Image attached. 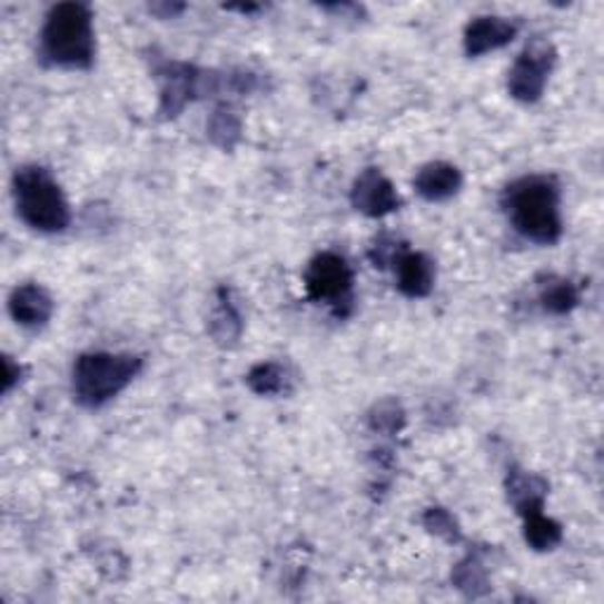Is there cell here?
<instances>
[{"label":"cell","mask_w":604,"mask_h":604,"mask_svg":"<svg viewBox=\"0 0 604 604\" xmlns=\"http://www.w3.org/2000/svg\"><path fill=\"white\" fill-rule=\"evenodd\" d=\"M17 216L31 229L55 234L69 227L71 212L62 187L41 166H24L14 172L12 180Z\"/></svg>","instance_id":"cell-3"},{"label":"cell","mask_w":604,"mask_h":604,"mask_svg":"<svg viewBox=\"0 0 604 604\" xmlns=\"http://www.w3.org/2000/svg\"><path fill=\"white\" fill-rule=\"evenodd\" d=\"M142 359L132 355L88 353L73 364V395L88 408L105 406L140 374Z\"/></svg>","instance_id":"cell-4"},{"label":"cell","mask_w":604,"mask_h":604,"mask_svg":"<svg viewBox=\"0 0 604 604\" xmlns=\"http://www.w3.org/2000/svg\"><path fill=\"white\" fill-rule=\"evenodd\" d=\"M353 204L368 218H383L387 212L397 210L402 206V199L393 182H389L380 170L366 168L353 187Z\"/></svg>","instance_id":"cell-7"},{"label":"cell","mask_w":604,"mask_h":604,"mask_svg":"<svg viewBox=\"0 0 604 604\" xmlns=\"http://www.w3.org/2000/svg\"><path fill=\"white\" fill-rule=\"evenodd\" d=\"M555 65V50L551 43L534 41L524 48L508 73V90L519 102H536L548 83Z\"/></svg>","instance_id":"cell-6"},{"label":"cell","mask_w":604,"mask_h":604,"mask_svg":"<svg viewBox=\"0 0 604 604\" xmlns=\"http://www.w3.org/2000/svg\"><path fill=\"white\" fill-rule=\"evenodd\" d=\"M239 132V121L237 119H234V116L229 113V111H225V109H220V111H216V119H212L210 121V135H212V138H222L220 140V145H229V135H237Z\"/></svg>","instance_id":"cell-17"},{"label":"cell","mask_w":604,"mask_h":604,"mask_svg":"<svg viewBox=\"0 0 604 604\" xmlns=\"http://www.w3.org/2000/svg\"><path fill=\"white\" fill-rule=\"evenodd\" d=\"M543 511V508H541ZM541 511H529L524 513V536H527V543L536 551H551L562 541V529L560 524L545 517Z\"/></svg>","instance_id":"cell-13"},{"label":"cell","mask_w":604,"mask_h":604,"mask_svg":"<svg viewBox=\"0 0 604 604\" xmlns=\"http://www.w3.org/2000/svg\"><path fill=\"white\" fill-rule=\"evenodd\" d=\"M10 315L19 326H43L52 317V298L43 286L22 284L10 296Z\"/></svg>","instance_id":"cell-10"},{"label":"cell","mask_w":604,"mask_h":604,"mask_svg":"<svg viewBox=\"0 0 604 604\" xmlns=\"http://www.w3.org/2000/svg\"><path fill=\"white\" fill-rule=\"evenodd\" d=\"M161 81H164V111L168 116L178 113L191 100V95H197L201 90L199 71L178 62H166L161 71Z\"/></svg>","instance_id":"cell-11"},{"label":"cell","mask_w":604,"mask_h":604,"mask_svg":"<svg viewBox=\"0 0 604 604\" xmlns=\"http://www.w3.org/2000/svg\"><path fill=\"white\" fill-rule=\"evenodd\" d=\"M461 185H463L461 170L452 164H442V161L423 166L414 180L416 191L427 201L452 199L454 194H458Z\"/></svg>","instance_id":"cell-12"},{"label":"cell","mask_w":604,"mask_h":604,"mask_svg":"<svg viewBox=\"0 0 604 604\" xmlns=\"http://www.w3.org/2000/svg\"><path fill=\"white\" fill-rule=\"evenodd\" d=\"M305 286L311 300L340 305L353 294V269L338 253H319L305 271Z\"/></svg>","instance_id":"cell-5"},{"label":"cell","mask_w":604,"mask_h":604,"mask_svg":"<svg viewBox=\"0 0 604 604\" xmlns=\"http://www.w3.org/2000/svg\"><path fill=\"white\" fill-rule=\"evenodd\" d=\"M210 334L218 343H231V340H237L241 334V315H239V309L234 307V303L229 300L225 290L220 294L218 307L210 317Z\"/></svg>","instance_id":"cell-14"},{"label":"cell","mask_w":604,"mask_h":604,"mask_svg":"<svg viewBox=\"0 0 604 604\" xmlns=\"http://www.w3.org/2000/svg\"><path fill=\"white\" fill-rule=\"evenodd\" d=\"M248 385L253 393H258V395H279L286 387V372L275 362L258 364L248 374Z\"/></svg>","instance_id":"cell-16"},{"label":"cell","mask_w":604,"mask_h":604,"mask_svg":"<svg viewBox=\"0 0 604 604\" xmlns=\"http://www.w3.org/2000/svg\"><path fill=\"white\" fill-rule=\"evenodd\" d=\"M425 524L430 527L435 534H446L449 538L456 536V524L454 519L446 515L444 511H430L425 515Z\"/></svg>","instance_id":"cell-18"},{"label":"cell","mask_w":604,"mask_h":604,"mask_svg":"<svg viewBox=\"0 0 604 604\" xmlns=\"http://www.w3.org/2000/svg\"><path fill=\"white\" fill-rule=\"evenodd\" d=\"M503 206L508 210L513 227L524 239L543 246L560 241V189L553 178L527 175V178L515 180L503 194Z\"/></svg>","instance_id":"cell-1"},{"label":"cell","mask_w":604,"mask_h":604,"mask_svg":"<svg viewBox=\"0 0 604 604\" xmlns=\"http://www.w3.org/2000/svg\"><path fill=\"white\" fill-rule=\"evenodd\" d=\"M395 263L397 286L408 298H425L435 286V263L423 253L402 250Z\"/></svg>","instance_id":"cell-9"},{"label":"cell","mask_w":604,"mask_h":604,"mask_svg":"<svg viewBox=\"0 0 604 604\" xmlns=\"http://www.w3.org/2000/svg\"><path fill=\"white\" fill-rule=\"evenodd\" d=\"M517 33V24L505 17H477L465 29V52L479 57L484 52L508 46Z\"/></svg>","instance_id":"cell-8"},{"label":"cell","mask_w":604,"mask_h":604,"mask_svg":"<svg viewBox=\"0 0 604 604\" xmlns=\"http://www.w3.org/2000/svg\"><path fill=\"white\" fill-rule=\"evenodd\" d=\"M578 303V290L574 288L572 281L564 279H553L551 284H545L541 288V305L553 311V315H564V311L574 309Z\"/></svg>","instance_id":"cell-15"},{"label":"cell","mask_w":604,"mask_h":604,"mask_svg":"<svg viewBox=\"0 0 604 604\" xmlns=\"http://www.w3.org/2000/svg\"><path fill=\"white\" fill-rule=\"evenodd\" d=\"M41 57L52 67L90 69L95 62L92 12L83 3L55 6L41 31Z\"/></svg>","instance_id":"cell-2"}]
</instances>
